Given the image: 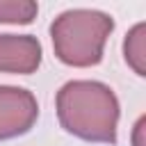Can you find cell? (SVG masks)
Segmentation results:
<instances>
[{"label": "cell", "mask_w": 146, "mask_h": 146, "mask_svg": "<svg viewBox=\"0 0 146 146\" xmlns=\"http://www.w3.org/2000/svg\"><path fill=\"white\" fill-rule=\"evenodd\" d=\"M41 43L32 34H0V73L30 75L41 66Z\"/></svg>", "instance_id": "cell-4"}, {"label": "cell", "mask_w": 146, "mask_h": 146, "mask_svg": "<svg viewBox=\"0 0 146 146\" xmlns=\"http://www.w3.org/2000/svg\"><path fill=\"white\" fill-rule=\"evenodd\" d=\"M36 119L39 103L32 91L23 87L0 84V141L30 132Z\"/></svg>", "instance_id": "cell-3"}, {"label": "cell", "mask_w": 146, "mask_h": 146, "mask_svg": "<svg viewBox=\"0 0 146 146\" xmlns=\"http://www.w3.org/2000/svg\"><path fill=\"white\" fill-rule=\"evenodd\" d=\"M39 14V5L32 0H0V23L30 25Z\"/></svg>", "instance_id": "cell-6"}, {"label": "cell", "mask_w": 146, "mask_h": 146, "mask_svg": "<svg viewBox=\"0 0 146 146\" xmlns=\"http://www.w3.org/2000/svg\"><path fill=\"white\" fill-rule=\"evenodd\" d=\"M114 30V18L98 9L62 11L50 25L52 50L66 66L89 68L100 64L105 43Z\"/></svg>", "instance_id": "cell-2"}, {"label": "cell", "mask_w": 146, "mask_h": 146, "mask_svg": "<svg viewBox=\"0 0 146 146\" xmlns=\"http://www.w3.org/2000/svg\"><path fill=\"white\" fill-rule=\"evenodd\" d=\"M132 146H146V116H139L132 128Z\"/></svg>", "instance_id": "cell-7"}, {"label": "cell", "mask_w": 146, "mask_h": 146, "mask_svg": "<svg viewBox=\"0 0 146 146\" xmlns=\"http://www.w3.org/2000/svg\"><path fill=\"white\" fill-rule=\"evenodd\" d=\"M59 125L84 141L114 144L119 128V98L98 80H71L55 98Z\"/></svg>", "instance_id": "cell-1"}, {"label": "cell", "mask_w": 146, "mask_h": 146, "mask_svg": "<svg viewBox=\"0 0 146 146\" xmlns=\"http://www.w3.org/2000/svg\"><path fill=\"white\" fill-rule=\"evenodd\" d=\"M123 57L139 78L146 75V23H137L128 30L123 41Z\"/></svg>", "instance_id": "cell-5"}]
</instances>
